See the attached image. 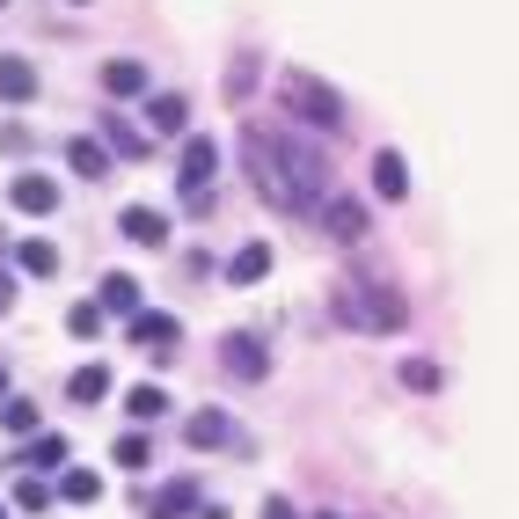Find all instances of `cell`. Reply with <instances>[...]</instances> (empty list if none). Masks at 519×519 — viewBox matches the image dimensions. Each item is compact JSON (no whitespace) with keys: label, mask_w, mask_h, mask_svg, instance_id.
Here are the masks:
<instances>
[{"label":"cell","mask_w":519,"mask_h":519,"mask_svg":"<svg viewBox=\"0 0 519 519\" xmlns=\"http://www.w3.org/2000/svg\"><path fill=\"white\" fill-rule=\"evenodd\" d=\"M264 519H300V512H293L286 498H264Z\"/></svg>","instance_id":"cell-31"},{"label":"cell","mask_w":519,"mask_h":519,"mask_svg":"<svg viewBox=\"0 0 519 519\" xmlns=\"http://www.w3.org/2000/svg\"><path fill=\"white\" fill-rule=\"evenodd\" d=\"M8 300H15V278H0V315H8Z\"/></svg>","instance_id":"cell-32"},{"label":"cell","mask_w":519,"mask_h":519,"mask_svg":"<svg viewBox=\"0 0 519 519\" xmlns=\"http://www.w3.org/2000/svg\"><path fill=\"white\" fill-rule=\"evenodd\" d=\"M373 191H381V198H410V161L403 154H373Z\"/></svg>","instance_id":"cell-11"},{"label":"cell","mask_w":519,"mask_h":519,"mask_svg":"<svg viewBox=\"0 0 519 519\" xmlns=\"http://www.w3.org/2000/svg\"><path fill=\"white\" fill-rule=\"evenodd\" d=\"M249 74H256V59H249V52H234V74H227V96H234V103L249 96Z\"/></svg>","instance_id":"cell-28"},{"label":"cell","mask_w":519,"mask_h":519,"mask_svg":"<svg viewBox=\"0 0 519 519\" xmlns=\"http://www.w3.org/2000/svg\"><path fill=\"white\" fill-rule=\"evenodd\" d=\"M59 498H66V505H96V498H103V476H96V468H66V476H59Z\"/></svg>","instance_id":"cell-14"},{"label":"cell","mask_w":519,"mask_h":519,"mask_svg":"<svg viewBox=\"0 0 519 519\" xmlns=\"http://www.w3.org/2000/svg\"><path fill=\"white\" fill-rule=\"evenodd\" d=\"M66 329H74V337H103V308H74Z\"/></svg>","instance_id":"cell-29"},{"label":"cell","mask_w":519,"mask_h":519,"mask_svg":"<svg viewBox=\"0 0 519 519\" xmlns=\"http://www.w3.org/2000/svg\"><path fill=\"white\" fill-rule=\"evenodd\" d=\"M103 132H110V147H117V154H139V147H147V139H139L125 117H103Z\"/></svg>","instance_id":"cell-25"},{"label":"cell","mask_w":519,"mask_h":519,"mask_svg":"<svg viewBox=\"0 0 519 519\" xmlns=\"http://www.w3.org/2000/svg\"><path fill=\"white\" fill-rule=\"evenodd\" d=\"M264 271H271V249H264V242H249V249H242V256L227 264V278H234V286H256Z\"/></svg>","instance_id":"cell-17"},{"label":"cell","mask_w":519,"mask_h":519,"mask_svg":"<svg viewBox=\"0 0 519 519\" xmlns=\"http://www.w3.org/2000/svg\"><path fill=\"white\" fill-rule=\"evenodd\" d=\"M0 403H8V373H0Z\"/></svg>","instance_id":"cell-33"},{"label":"cell","mask_w":519,"mask_h":519,"mask_svg":"<svg viewBox=\"0 0 519 519\" xmlns=\"http://www.w3.org/2000/svg\"><path fill=\"white\" fill-rule=\"evenodd\" d=\"M147 454H154L147 432H125V439H117V468H147Z\"/></svg>","instance_id":"cell-23"},{"label":"cell","mask_w":519,"mask_h":519,"mask_svg":"<svg viewBox=\"0 0 519 519\" xmlns=\"http://www.w3.org/2000/svg\"><path fill=\"white\" fill-rule=\"evenodd\" d=\"M15 505H22V512H44V505H52V490H44L37 476H22V483H15Z\"/></svg>","instance_id":"cell-26"},{"label":"cell","mask_w":519,"mask_h":519,"mask_svg":"<svg viewBox=\"0 0 519 519\" xmlns=\"http://www.w3.org/2000/svg\"><path fill=\"white\" fill-rule=\"evenodd\" d=\"M125 410H132V417H161V410H169V395H161L154 381H139V388L125 395Z\"/></svg>","instance_id":"cell-21"},{"label":"cell","mask_w":519,"mask_h":519,"mask_svg":"<svg viewBox=\"0 0 519 519\" xmlns=\"http://www.w3.org/2000/svg\"><path fill=\"white\" fill-rule=\"evenodd\" d=\"M183 117H191V110H183V96H154L147 125H154V132H183Z\"/></svg>","instance_id":"cell-20"},{"label":"cell","mask_w":519,"mask_h":519,"mask_svg":"<svg viewBox=\"0 0 519 519\" xmlns=\"http://www.w3.org/2000/svg\"><path fill=\"white\" fill-rule=\"evenodd\" d=\"M242 169H249V183H256L278 212H300V191H293V176H286V161H278V147H271L264 125L242 132Z\"/></svg>","instance_id":"cell-2"},{"label":"cell","mask_w":519,"mask_h":519,"mask_svg":"<svg viewBox=\"0 0 519 519\" xmlns=\"http://www.w3.org/2000/svg\"><path fill=\"white\" fill-rule=\"evenodd\" d=\"M139 88H147V66H139V59H110L103 66V96L125 103V96H139Z\"/></svg>","instance_id":"cell-13"},{"label":"cell","mask_w":519,"mask_h":519,"mask_svg":"<svg viewBox=\"0 0 519 519\" xmlns=\"http://www.w3.org/2000/svg\"><path fill=\"white\" fill-rule=\"evenodd\" d=\"M30 461H37V468H59V461H66V439H52V432H44V439L30 446Z\"/></svg>","instance_id":"cell-30"},{"label":"cell","mask_w":519,"mask_h":519,"mask_svg":"<svg viewBox=\"0 0 519 519\" xmlns=\"http://www.w3.org/2000/svg\"><path fill=\"white\" fill-rule=\"evenodd\" d=\"M278 96H286L293 117H308L315 132H337V125H344V103L329 96L322 81H308V74H286V81H278Z\"/></svg>","instance_id":"cell-3"},{"label":"cell","mask_w":519,"mask_h":519,"mask_svg":"<svg viewBox=\"0 0 519 519\" xmlns=\"http://www.w3.org/2000/svg\"><path fill=\"white\" fill-rule=\"evenodd\" d=\"M0 417H8V432H30V424H37V403H22V395H8V403H0Z\"/></svg>","instance_id":"cell-27"},{"label":"cell","mask_w":519,"mask_h":519,"mask_svg":"<svg viewBox=\"0 0 519 519\" xmlns=\"http://www.w3.org/2000/svg\"><path fill=\"white\" fill-rule=\"evenodd\" d=\"M0 519H8V505H0Z\"/></svg>","instance_id":"cell-34"},{"label":"cell","mask_w":519,"mask_h":519,"mask_svg":"<svg viewBox=\"0 0 519 519\" xmlns=\"http://www.w3.org/2000/svg\"><path fill=\"white\" fill-rule=\"evenodd\" d=\"M0 8H8V0H0Z\"/></svg>","instance_id":"cell-35"},{"label":"cell","mask_w":519,"mask_h":519,"mask_svg":"<svg viewBox=\"0 0 519 519\" xmlns=\"http://www.w3.org/2000/svg\"><path fill=\"white\" fill-rule=\"evenodd\" d=\"M337 322H351V329H403L410 322V308H403V293L395 286H381V278H337Z\"/></svg>","instance_id":"cell-1"},{"label":"cell","mask_w":519,"mask_h":519,"mask_svg":"<svg viewBox=\"0 0 519 519\" xmlns=\"http://www.w3.org/2000/svg\"><path fill=\"white\" fill-rule=\"evenodd\" d=\"M96 300H103V308H117V315H132V308H139V278H132V271H110Z\"/></svg>","instance_id":"cell-15"},{"label":"cell","mask_w":519,"mask_h":519,"mask_svg":"<svg viewBox=\"0 0 519 519\" xmlns=\"http://www.w3.org/2000/svg\"><path fill=\"white\" fill-rule=\"evenodd\" d=\"M66 395H74V403H103V395H110V373H103V366H81L74 381H66Z\"/></svg>","instance_id":"cell-19"},{"label":"cell","mask_w":519,"mask_h":519,"mask_svg":"<svg viewBox=\"0 0 519 519\" xmlns=\"http://www.w3.org/2000/svg\"><path fill=\"white\" fill-rule=\"evenodd\" d=\"M139 512H154V519H183V512H198V490H191V483H161V490H139Z\"/></svg>","instance_id":"cell-9"},{"label":"cell","mask_w":519,"mask_h":519,"mask_svg":"<svg viewBox=\"0 0 519 519\" xmlns=\"http://www.w3.org/2000/svg\"><path fill=\"white\" fill-rule=\"evenodd\" d=\"M220 366L234 373V381H264V373H271V351H264V337L234 329V337H220Z\"/></svg>","instance_id":"cell-5"},{"label":"cell","mask_w":519,"mask_h":519,"mask_svg":"<svg viewBox=\"0 0 519 519\" xmlns=\"http://www.w3.org/2000/svg\"><path fill=\"white\" fill-rule=\"evenodd\" d=\"M315 212H322V227H329V234H337V242H366V205H359V198H344V191H329V198H322Z\"/></svg>","instance_id":"cell-6"},{"label":"cell","mask_w":519,"mask_h":519,"mask_svg":"<svg viewBox=\"0 0 519 519\" xmlns=\"http://www.w3.org/2000/svg\"><path fill=\"white\" fill-rule=\"evenodd\" d=\"M212 169H220V154H212V139H191V147H183V169H176L183 212H212Z\"/></svg>","instance_id":"cell-4"},{"label":"cell","mask_w":519,"mask_h":519,"mask_svg":"<svg viewBox=\"0 0 519 519\" xmlns=\"http://www.w3.org/2000/svg\"><path fill=\"white\" fill-rule=\"evenodd\" d=\"M403 388H417V395L439 388V366H432V359H403Z\"/></svg>","instance_id":"cell-24"},{"label":"cell","mask_w":519,"mask_h":519,"mask_svg":"<svg viewBox=\"0 0 519 519\" xmlns=\"http://www.w3.org/2000/svg\"><path fill=\"white\" fill-rule=\"evenodd\" d=\"M117 227H125V242H139V249L169 242V212H154V205H125V212H117Z\"/></svg>","instance_id":"cell-7"},{"label":"cell","mask_w":519,"mask_h":519,"mask_svg":"<svg viewBox=\"0 0 519 519\" xmlns=\"http://www.w3.org/2000/svg\"><path fill=\"white\" fill-rule=\"evenodd\" d=\"M15 271H22V278H59V242H44V234H30V242L15 249Z\"/></svg>","instance_id":"cell-10"},{"label":"cell","mask_w":519,"mask_h":519,"mask_svg":"<svg viewBox=\"0 0 519 519\" xmlns=\"http://www.w3.org/2000/svg\"><path fill=\"white\" fill-rule=\"evenodd\" d=\"M0 96H8V103L37 96V74H30V59H0Z\"/></svg>","instance_id":"cell-16"},{"label":"cell","mask_w":519,"mask_h":519,"mask_svg":"<svg viewBox=\"0 0 519 519\" xmlns=\"http://www.w3.org/2000/svg\"><path fill=\"white\" fill-rule=\"evenodd\" d=\"M183 439L191 446H234V417L227 410H198L191 424H183Z\"/></svg>","instance_id":"cell-12"},{"label":"cell","mask_w":519,"mask_h":519,"mask_svg":"<svg viewBox=\"0 0 519 519\" xmlns=\"http://www.w3.org/2000/svg\"><path fill=\"white\" fill-rule=\"evenodd\" d=\"M132 337H139V344H176V322H169V315H139Z\"/></svg>","instance_id":"cell-22"},{"label":"cell","mask_w":519,"mask_h":519,"mask_svg":"<svg viewBox=\"0 0 519 519\" xmlns=\"http://www.w3.org/2000/svg\"><path fill=\"white\" fill-rule=\"evenodd\" d=\"M66 161H74V176H103V169H110V147H103V139H74Z\"/></svg>","instance_id":"cell-18"},{"label":"cell","mask_w":519,"mask_h":519,"mask_svg":"<svg viewBox=\"0 0 519 519\" xmlns=\"http://www.w3.org/2000/svg\"><path fill=\"white\" fill-rule=\"evenodd\" d=\"M8 205H15V212H30V220H44V212L59 205V183L30 169V176H15V191H8Z\"/></svg>","instance_id":"cell-8"}]
</instances>
